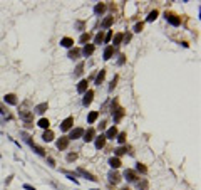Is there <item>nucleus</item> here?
<instances>
[{"label": "nucleus", "instance_id": "obj_1", "mask_svg": "<svg viewBox=\"0 0 201 190\" xmlns=\"http://www.w3.org/2000/svg\"><path fill=\"white\" fill-rule=\"evenodd\" d=\"M72 125H74V118H72V116H69V118H66V120L60 123V130H62V131L70 130V128H72Z\"/></svg>", "mask_w": 201, "mask_h": 190}, {"label": "nucleus", "instance_id": "obj_2", "mask_svg": "<svg viewBox=\"0 0 201 190\" xmlns=\"http://www.w3.org/2000/svg\"><path fill=\"white\" fill-rule=\"evenodd\" d=\"M166 19L169 20L173 25H179V24H181V19H179L176 14H173V12H166Z\"/></svg>", "mask_w": 201, "mask_h": 190}, {"label": "nucleus", "instance_id": "obj_3", "mask_svg": "<svg viewBox=\"0 0 201 190\" xmlns=\"http://www.w3.org/2000/svg\"><path fill=\"white\" fill-rule=\"evenodd\" d=\"M69 138H67V136H60V138H59L57 140V148L59 150H66L67 146H69Z\"/></svg>", "mask_w": 201, "mask_h": 190}, {"label": "nucleus", "instance_id": "obj_4", "mask_svg": "<svg viewBox=\"0 0 201 190\" xmlns=\"http://www.w3.org/2000/svg\"><path fill=\"white\" fill-rule=\"evenodd\" d=\"M84 135V130L82 128H74V130L70 131V136H67L69 140H77V138H81Z\"/></svg>", "mask_w": 201, "mask_h": 190}, {"label": "nucleus", "instance_id": "obj_5", "mask_svg": "<svg viewBox=\"0 0 201 190\" xmlns=\"http://www.w3.org/2000/svg\"><path fill=\"white\" fill-rule=\"evenodd\" d=\"M82 136H84V141H87V143H89V141L94 140V136H96V131H94V128H89L87 131H84V135H82Z\"/></svg>", "mask_w": 201, "mask_h": 190}, {"label": "nucleus", "instance_id": "obj_6", "mask_svg": "<svg viewBox=\"0 0 201 190\" xmlns=\"http://www.w3.org/2000/svg\"><path fill=\"white\" fill-rule=\"evenodd\" d=\"M104 136H106V140H114L116 136H117V128H116V126H111Z\"/></svg>", "mask_w": 201, "mask_h": 190}, {"label": "nucleus", "instance_id": "obj_7", "mask_svg": "<svg viewBox=\"0 0 201 190\" xmlns=\"http://www.w3.org/2000/svg\"><path fill=\"white\" fill-rule=\"evenodd\" d=\"M92 98H94V91L89 89L86 93V96H84V99H82V103H84V106H89L91 103H92Z\"/></svg>", "mask_w": 201, "mask_h": 190}, {"label": "nucleus", "instance_id": "obj_8", "mask_svg": "<svg viewBox=\"0 0 201 190\" xmlns=\"http://www.w3.org/2000/svg\"><path fill=\"white\" fill-rule=\"evenodd\" d=\"M94 44H86L84 46V49H82V54L86 56V57H89V56H92V52H94Z\"/></svg>", "mask_w": 201, "mask_h": 190}, {"label": "nucleus", "instance_id": "obj_9", "mask_svg": "<svg viewBox=\"0 0 201 190\" xmlns=\"http://www.w3.org/2000/svg\"><path fill=\"white\" fill-rule=\"evenodd\" d=\"M20 118H24V120L27 121V125H30V121L34 118V114L30 113V111H20Z\"/></svg>", "mask_w": 201, "mask_h": 190}, {"label": "nucleus", "instance_id": "obj_10", "mask_svg": "<svg viewBox=\"0 0 201 190\" xmlns=\"http://www.w3.org/2000/svg\"><path fill=\"white\" fill-rule=\"evenodd\" d=\"M126 178H127V180H131V182H136L137 180V173H136V172L134 170H126Z\"/></svg>", "mask_w": 201, "mask_h": 190}, {"label": "nucleus", "instance_id": "obj_11", "mask_svg": "<svg viewBox=\"0 0 201 190\" xmlns=\"http://www.w3.org/2000/svg\"><path fill=\"white\" fill-rule=\"evenodd\" d=\"M112 54H114V47H112V46H107L106 50H104V59L109 61L111 57H112Z\"/></svg>", "mask_w": 201, "mask_h": 190}, {"label": "nucleus", "instance_id": "obj_12", "mask_svg": "<svg viewBox=\"0 0 201 190\" xmlns=\"http://www.w3.org/2000/svg\"><path fill=\"white\" fill-rule=\"evenodd\" d=\"M87 86H89V81H87V79H82L81 82H79V86H77L79 93H86V91H87Z\"/></svg>", "mask_w": 201, "mask_h": 190}, {"label": "nucleus", "instance_id": "obj_13", "mask_svg": "<svg viewBox=\"0 0 201 190\" xmlns=\"http://www.w3.org/2000/svg\"><path fill=\"white\" fill-rule=\"evenodd\" d=\"M104 145H106V136L104 135H101V136H97V140H96V148H104Z\"/></svg>", "mask_w": 201, "mask_h": 190}, {"label": "nucleus", "instance_id": "obj_14", "mask_svg": "<svg viewBox=\"0 0 201 190\" xmlns=\"http://www.w3.org/2000/svg\"><path fill=\"white\" fill-rule=\"evenodd\" d=\"M60 46H64V47H72V46H74V39H70V37H64V39L60 40Z\"/></svg>", "mask_w": 201, "mask_h": 190}, {"label": "nucleus", "instance_id": "obj_15", "mask_svg": "<svg viewBox=\"0 0 201 190\" xmlns=\"http://www.w3.org/2000/svg\"><path fill=\"white\" fill-rule=\"evenodd\" d=\"M42 138H44V141H52L54 140V133L50 130H45L44 131V135H42Z\"/></svg>", "mask_w": 201, "mask_h": 190}, {"label": "nucleus", "instance_id": "obj_16", "mask_svg": "<svg viewBox=\"0 0 201 190\" xmlns=\"http://www.w3.org/2000/svg\"><path fill=\"white\" fill-rule=\"evenodd\" d=\"M97 118H99V111H91L89 116H87V121H89V123H94Z\"/></svg>", "mask_w": 201, "mask_h": 190}, {"label": "nucleus", "instance_id": "obj_17", "mask_svg": "<svg viewBox=\"0 0 201 190\" xmlns=\"http://www.w3.org/2000/svg\"><path fill=\"white\" fill-rule=\"evenodd\" d=\"M122 37H124V34H121V32H119V34H116V35H114V40H112V44H114L112 47H116V46H119V44L122 42Z\"/></svg>", "mask_w": 201, "mask_h": 190}, {"label": "nucleus", "instance_id": "obj_18", "mask_svg": "<svg viewBox=\"0 0 201 190\" xmlns=\"http://www.w3.org/2000/svg\"><path fill=\"white\" fill-rule=\"evenodd\" d=\"M5 103H10V104H17V98H15V94H5Z\"/></svg>", "mask_w": 201, "mask_h": 190}, {"label": "nucleus", "instance_id": "obj_19", "mask_svg": "<svg viewBox=\"0 0 201 190\" xmlns=\"http://www.w3.org/2000/svg\"><path fill=\"white\" fill-rule=\"evenodd\" d=\"M40 128H44V130H49V126H50V123H49V120H45V118H42V120H39L37 123Z\"/></svg>", "mask_w": 201, "mask_h": 190}, {"label": "nucleus", "instance_id": "obj_20", "mask_svg": "<svg viewBox=\"0 0 201 190\" xmlns=\"http://www.w3.org/2000/svg\"><path fill=\"white\" fill-rule=\"evenodd\" d=\"M104 78H106V69H101V72L97 74V78H96V84H101L104 81Z\"/></svg>", "mask_w": 201, "mask_h": 190}, {"label": "nucleus", "instance_id": "obj_21", "mask_svg": "<svg viewBox=\"0 0 201 190\" xmlns=\"http://www.w3.org/2000/svg\"><path fill=\"white\" fill-rule=\"evenodd\" d=\"M102 40H104V32L101 30V32H97L96 37H94V44H101Z\"/></svg>", "mask_w": 201, "mask_h": 190}, {"label": "nucleus", "instance_id": "obj_22", "mask_svg": "<svg viewBox=\"0 0 201 190\" xmlns=\"http://www.w3.org/2000/svg\"><path fill=\"white\" fill-rule=\"evenodd\" d=\"M47 108H49L47 103H40L37 108H35V111H37V113H45V111H47Z\"/></svg>", "mask_w": 201, "mask_h": 190}, {"label": "nucleus", "instance_id": "obj_23", "mask_svg": "<svg viewBox=\"0 0 201 190\" xmlns=\"http://www.w3.org/2000/svg\"><path fill=\"white\" fill-rule=\"evenodd\" d=\"M109 165H111L112 168H119V167H121V160H119V158H111V160H109Z\"/></svg>", "mask_w": 201, "mask_h": 190}, {"label": "nucleus", "instance_id": "obj_24", "mask_svg": "<svg viewBox=\"0 0 201 190\" xmlns=\"http://www.w3.org/2000/svg\"><path fill=\"white\" fill-rule=\"evenodd\" d=\"M109 178H111L112 183H117V182H121V175H119V173H116V172H112V173L109 175Z\"/></svg>", "mask_w": 201, "mask_h": 190}, {"label": "nucleus", "instance_id": "obj_25", "mask_svg": "<svg viewBox=\"0 0 201 190\" xmlns=\"http://www.w3.org/2000/svg\"><path fill=\"white\" fill-rule=\"evenodd\" d=\"M112 22H114V17H112V15H109L107 19H104V22H102V27H111V25H112Z\"/></svg>", "mask_w": 201, "mask_h": 190}, {"label": "nucleus", "instance_id": "obj_26", "mask_svg": "<svg viewBox=\"0 0 201 190\" xmlns=\"http://www.w3.org/2000/svg\"><path fill=\"white\" fill-rule=\"evenodd\" d=\"M89 39H91V34H89V32H84V34L81 35V39H79V42H81V44H86V42H87Z\"/></svg>", "mask_w": 201, "mask_h": 190}, {"label": "nucleus", "instance_id": "obj_27", "mask_svg": "<svg viewBox=\"0 0 201 190\" xmlns=\"http://www.w3.org/2000/svg\"><path fill=\"white\" fill-rule=\"evenodd\" d=\"M79 54H81V50H79V49H72L70 52H69V57H70V59H77V57H79Z\"/></svg>", "mask_w": 201, "mask_h": 190}, {"label": "nucleus", "instance_id": "obj_28", "mask_svg": "<svg viewBox=\"0 0 201 190\" xmlns=\"http://www.w3.org/2000/svg\"><path fill=\"white\" fill-rule=\"evenodd\" d=\"M117 141L119 143H126V133L122 131V133H117Z\"/></svg>", "mask_w": 201, "mask_h": 190}, {"label": "nucleus", "instance_id": "obj_29", "mask_svg": "<svg viewBox=\"0 0 201 190\" xmlns=\"http://www.w3.org/2000/svg\"><path fill=\"white\" fill-rule=\"evenodd\" d=\"M143 27H144L143 22H137V24L134 25V32H141V30H143Z\"/></svg>", "mask_w": 201, "mask_h": 190}, {"label": "nucleus", "instance_id": "obj_30", "mask_svg": "<svg viewBox=\"0 0 201 190\" xmlns=\"http://www.w3.org/2000/svg\"><path fill=\"white\" fill-rule=\"evenodd\" d=\"M82 69H84V62H79V66L76 67V74L79 76V74H82Z\"/></svg>", "mask_w": 201, "mask_h": 190}, {"label": "nucleus", "instance_id": "obj_31", "mask_svg": "<svg viewBox=\"0 0 201 190\" xmlns=\"http://www.w3.org/2000/svg\"><path fill=\"white\" fill-rule=\"evenodd\" d=\"M136 168H137V172H141V173H146V172H148V168L144 167L143 163H137V167H136Z\"/></svg>", "mask_w": 201, "mask_h": 190}, {"label": "nucleus", "instance_id": "obj_32", "mask_svg": "<svg viewBox=\"0 0 201 190\" xmlns=\"http://www.w3.org/2000/svg\"><path fill=\"white\" fill-rule=\"evenodd\" d=\"M106 10V5L104 3H99V5H96V12L97 14H101V12H104Z\"/></svg>", "mask_w": 201, "mask_h": 190}, {"label": "nucleus", "instance_id": "obj_33", "mask_svg": "<svg viewBox=\"0 0 201 190\" xmlns=\"http://www.w3.org/2000/svg\"><path fill=\"white\" fill-rule=\"evenodd\" d=\"M156 17H158V10H153V12L149 14V17H148V20H154Z\"/></svg>", "mask_w": 201, "mask_h": 190}, {"label": "nucleus", "instance_id": "obj_34", "mask_svg": "<svg viewBox=\"0 0 201 190\" xmlns=\"http://www.w3.org/2000/svg\"><path fill=\"white\" fill-rule=\"evenodd\" d=\"M126 151H127V150H126V148H122V146H121V148H117V150H116V155H117V157H121V155H124Z\"/></svg>", "mask_w": 201, "mask_h": 190}, {"label": "nucleus", "instance_id": "obj_35", "mask_svg": "<svg viewBox=\"0 0 201 190\" xmlns=\"http://www.w3.org/2000/svg\"><path fill=\"white\" fill-rule=\"evenodd\" d=\"M77 158V153H70V155H67V160L69 161H74Z\"/></svg>", "mask_w": 201, "mask_h": 190}, {"label": "nucleus", "instance_id": "obj_36", "mask_svg": "<svg viewBox=\"0 0 201 190\" xmlns=\"http://www.w3.org/2000/svg\"><path fill=\"white\" fill-rule=\"evenodd\" d=\"M116 81H117V78H114V79H112V82H111V89H114V86H116Z\"/></svg>", "mask_w": 201, "mask_h": 190}, {"label": "nucleus", "instance_id": "obj_37", "mask_svg": "<svg viewBox=\"0 0 201 190\" xmlns=\"http://www.w3.org/2000/svg\"><path fill=\"white\" fill-rule=\"evenodd\" d=\"M0 113H7V110H5V108H3L2 104H0Z\"/></svg>", "mask_w": 201, "mask_h": 190}, {"label": "nucleus", "instance_id": "obj_38", "mask_svg": "<svg viewBox=\"0 0 201 190\" xmlns=\"http://www.w3.org/2000/svg\"><path fill=\"white\" fill-rule=\"evenodd\" d=\"M122 190H131V189H127V187H124V189H122Z\"/></svg>", "mask_w": 201, "mask_h": 190}]
</instances>
